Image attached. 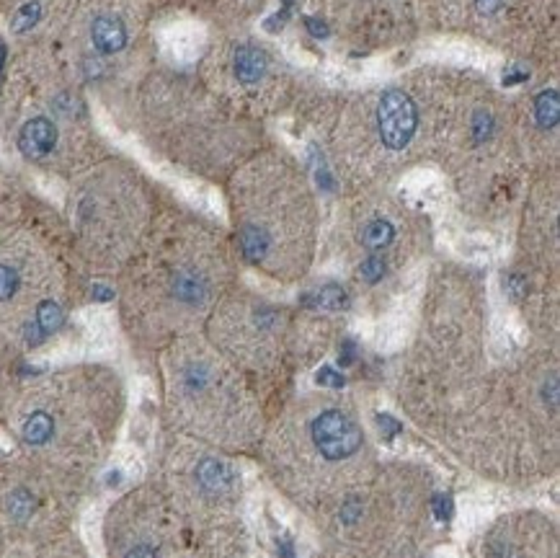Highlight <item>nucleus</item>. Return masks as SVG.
<instances>
[{"label":"nucleus","mask_w":560,"mask_h":558,"mask_svg":"<svg viewBox=\"0 0 560 558\" xmlns=\"http://www.w3.org/2000/svg\"><path fill=\"white\" fill-rule=\"evenodd\" d=\"M91 39H93L96 49L104 54H114L124 49L127 44V29L119 21L117 16H98L91 26Z\"/></svg>","instance_id":"423d86ee"},{"label":"nucleus","mask_w":560,"mask_h":558,"mask_svg":"<svg viewBox=\"0 0 560 558\" xmlns=\"http://www.w3.org/2000/svg\"><path fill=\"white\" fill-rule=\"evenodd\" d=\"M377 124H380L382 142L390 150H403L413 140L418 124L416 104L403 91H385L377 107Z\"/></svg>","instance_id":"7ed1b4c3"},{"label":"nucleus","mask_w":560,"mask_h":558,"mask_svg":"<svg viewBox=\"0 0 560 558\" xmlns=\"http://www.w3.org/2000/svg\"><path fill=\"white\" fill-rule=\"evenodd\" d=\"M317 380H320V383H333V386H341V383H344L341 377H333V372H331V370H326V372L317 377Z\"/></svg>","instance_id":"f3484780"},{"label":"nucleus","mask_w":560,"mask_h":558,"mask_svg":"<svg viewBox=\"0 0 560 558\" xmlns=\"http://www.w3.org/2000/svg\"><path fill=\"white\" fill-rule=\"evenodd\" d=\"M119 558H160V546L150 537L129 540Z\"/></svg>","instance_id":"9b49d317"},{"label":"nucleus","mask_w":560,"mask_h":558,"mask_svg":"<svg viewBox=\"0 0 560 558\" xmlns=\"http://www.w3.org/2000/svg\"><path fill=\"white\" fill-rule=\"evenodd\" d=\"M537 122L539 127H555L558 124V117H560V104H558V93L555 91H548L537 98Z\"/></svg>","instance_id":"9d476101"},{"label":"nucleus","mask_w":560,"mask_h":558,"mask_svg":"<svg viewBox=\"0 0 560 558\" xmlns=\"http://www.w3.org/2000/svg\"><path fill=\"white\" fill-rule=\"evenodd\" d=\"M382 271H385V261L380 256H370L361 264V277L367 282H377L382 277Z\"/></svg>","instance_id":"4468645a"},{"label":"nucleus","mask_w":560,"mask_h":558,"mask_svg":"<svg viewBox=\"0 0 560 558\" xmlns=\"http://www.w3.org/2000/svg\"><path fill=\"white\" fill-rule=\"evenodd\" d=\"M266 73V54L256 47H240L235 52V76L240 83H256Z\"/></svg>","instance_id":"0eeeda50"},{"label":"nucleus","mask_w":560,"mask_h":558,"mask_svg":"<svg viewBox=\"0 0 560 558\" xmlns=\"http://www.w3.org/2000/svg\"><path fill=\"white\" fill-rule=\"evenodd\" d=\"M21 295V271L13 261L0 258V305H11Z\"/></svg>","instance_id":"6e6552de"},{"label":"nucleus","mask_w":560,"mask_h":558,"mask_svg":"<svg viewBox=\"0 0 560 558\" xmlns=\"http://www.w3.org/2000/svg\"><path fill=\"white\" fill-rule=\"evenodd\" d=\"M392 238H395V227L388 220H372V223H367L364 233H361V243L370 251H380V248L390 246Z\"/></svg>","instance_id":"1a4fd4ad"},{"label":"nucleus","mask_w":560,"mask_h":558,"mask_svg":"<svg viewBox=\"0 0 560 558\" xmlns=\"http://www.w3.org/2000/svg\"><path fill=\"white\" fill-rule=\"evenodd\" d=\"M36 19H39V5H36V3H32V5L21 8L19 19L13 21V29H16V32H26L29 26H34V23H36Z\"/></svg>","instance_id":"f8f14e48"},{"label":"nucleus","mask_w":560,"mask_h":558,"mask_svg":"<svg viewBox=\"0 0 560 558\" xmlns=\"http://www.w3.org/2000/svg\"><path fill=\"white\" fill-rule=\"evenodd\" d=\"M307 26L313 29V34H315V36H326V26H323V23H317V21H313V19H310V21H307Z\"/></svg>","instance_id":"a211bd4d"},{"label":"nucleus","mask_w":560,"mask_h":558,"mask_svg":"<svg viewBox=\"0 0 560 558\" xmlns=\"http://www.w3.org/2000/svg\"><path fill=\"white\" fill-rule=\"evenodd\" d=\"M344 290H339V287H326V290L317 292V305H323V308H341L344 305Z\"/></svg>","instance_id":"ddd939ff"},{"label":"nucleus","mask_w":560,"mask_h":558,"mask_svg":"<svg viewBox=\"0 0 560 558\" xmlns=\"http://www.w3.org/2000/svg\"><path fill=\"white\" fill-rule=\"evenodd\" d=\"M475 5L480 13H496L501 8V0H475Z\"/></svg>","instance_id":"dca6fc26"},{"label":"nucleus","mask_w":560,"mask_h":558,"mask_svg":"<svg viewBox=\"0 0 560 558\" xmlns=\"http://www.w3.org/2000/svg\"><path fill=\"white\" fill-rule=\"evenodd\" d=\"M310 437H313L317 455L328 462L349 460L361 450V442H364L359 424L339 408L320 411L310 421Z\"/></svg>","instance_id":"f03ea898"},{"label":"nucleus","mask_w":560,"mask_h":558,"mask_svg":"<svg viewBox=\"0 0 560 558\" xmlns=\"http://www.w3.org/2000/svg\"><path fill=\"white\" fill-rule=\"evenodd\" d=\"M189 483L197 486V491H201L204 496H222L235 483V473L220 458L201 455L189 465Z\"/></svg>","instance_id":"20e7f679"},{"label":"nucleus","mask_w":560,"mask_h":558,"mask_svg":"<svg viewBox=\"0 0 560 558\" xmlns=\"http://www.w3.org/2000/svg\"><path fill=\"white\" fill-rule=\"evenodd\" d=\"M122 411L117 380L96 370L67 372L13 403V434L26 455L88 478L117 440Z\"/></svg>","instance_id":"f257e3e1"},{"label":"nucleus","mask_w":560,"mask_h":558,"mask_svg":"<svg viewBox=\"0 0 560 558\" xmlns=\"http://www.w3.org/2000/svg\"><path fill=\"white\" fill-rule=\"evenodd\" d=\"M488 132H491V117H488V114H483V111H478V114H475V137L486 140Z\"/></svg>","instance_id":"2eb2a0df"},{"label":"nucleus","mask_w":560,"mask_h":558,"mask_svg":"<svg viewBox=\"0 0 560 558\" xmlns=\"http://www.w3.org/2000/svg\"><path fill=\"white\" fill-rule=\"evenodd\" d=\"M57 145V127L49 119L36 117L26 122L19 135V148H21L23 158L29 161H44Z\"/></svg>","instance_id":"39448f33"}]
</instances>
